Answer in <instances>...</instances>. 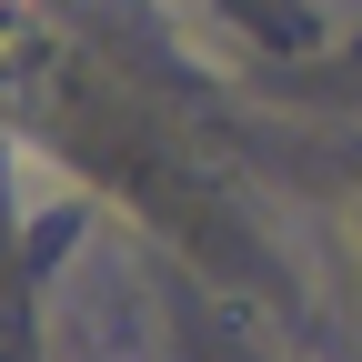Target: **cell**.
Segmentation results:
<instances>
[{"label": "cell", "instance_id": "6da1fadb", "mask_svg": "<svg viewBox=\"0 0 362 362\" xmlns=\"http://www.w3.org/2000/svg\"><path fill=\"white\" fill-rule=\"evenodd\" d=\"M0 11H11V0H0Z\"/></svg>", "mask_w": 362, "mask_h": 362}]
</instances>
